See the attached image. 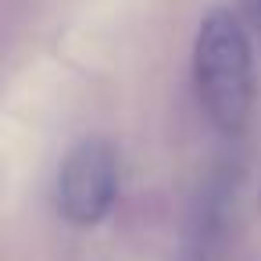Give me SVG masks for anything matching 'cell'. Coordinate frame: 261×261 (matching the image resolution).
Wrapping results in <instances>:
<instances>
[{
	"label": "cell",
	"instance_id": "6da1fadb",
	"mask_svg": "<svg viewBox=\"0 0 261 261\" xmlns=\"http://www.w3.org/2000/svg\"><path fill=\"white\" fill-rule=\"evenodd\" d=\"M193 90L207 122L240 133L254 104V47L236 11L211 8L193 36Z\"/></svg>",
	"mask_w": 261,
	"mask_h": 261
},
{
	"label": "cell",
	"instance_id": "7a4b0ae2",
	"mask_svg": "<svg viewBox=\"0 0 261 261\" xmlns=\"http://www.w3.org/2000/svg\"><path fill=\"white\" fill-rule=\"evenodd\" d=\"M122 190L118 154L100 136L75 140L58 165V211L72 225H97L111 215Z\"/></svg>",
	"mask_w": 261,
	"mask_h": 261
},
{
	"label": "cell",
	"instance_id": "3957f363",
	"mask_svg": "<svg viewBox=\"0 0 261 261\" xmlns=\"http://www.w3.org/2000/svg\"><path fill=\"white\" fill-rule=\"evenodd\" d=\"M243 8H247V15H250V22L261 29V0H243Z\"/></svg>",
	"mask_w": 261,
	"mask_h": 261
}]
</instances>
